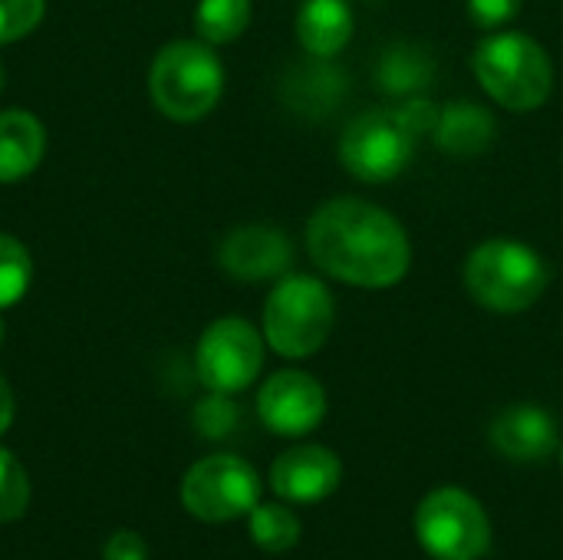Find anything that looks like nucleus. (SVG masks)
<instances>
[{"label":"nucleus","mask_w":563,"mask_h":560,"mask_svg":"<svg viewBox=\"0 0 563 560\" xmlns=\"http://www.w3.org/2000/svg\"><path fill=\"white\" fill-rule=\"evenodd\" d=\"M307 251L330 277L379 290L396 287L412 264L406 228L379 205L363 198H333L307 221Z\"/></svg>","instance_id":"f257e3e1"},{"label":"nucleus","mask_w":563,"mask_h":560,"mask_svg":"<svg viewBox=\"0 0 563 560\" xmlns=\"http://www.w3.org/2000/svg\"><path fill=\"white\" fill-rule=\"evenodd\" d=\"M475 76L485 92L515 112H531L548 102L554 66L548 50L518 30H495L475 46Z\"/></svg>","instance_id":"f03ea898"},{"label":"nucleus","mask_w":563,"mask_h":560,"mask_svg":"<svg viewBox=\"0 0 563 560\" xmlns=\"http://www.w3.org/2000/svg\"><path fill=\"white\" fill-rule=\"evenodd\" d=\"M548 281L551 271L544 257L515 238H492L465 261V287L472 300L495 314H521L534 307L548 290Z\"/></svg>","instance_id":"7ed1b4c3"},{"label":"nucleus","mask_w":563,"mask_h":560,"mask_svg":"<svg viewBox=\"0 0 563 560\" xmlns=\"http://www.w3.org/2000/svg\"><path fill=\"white\" fill-rule=\"evenodd\" d=\"M224 92V66L205 40H175L158 50L148 69L155 109L175 122L208 116Z\"/></svg>","instance_id":"20e7f679"},{"label":"nucleus","mask_w":563,"mask_h":560,"mask_svg":"<svg viewBox=\"0 0 563 560\" xmlns=\"http://www.w3.org/2000/svg\"><path fill=\"white\" fill-rule=\"evenodd\" d=\"M336 304L327 284L307 274L284 277L264 304V340L287 360L313 356L333 330Z\"/></svg>","instance_id":"39448f33"},{"label":"nucleus","mask_w":563,"mask_h":560,"mask_svg":"<svg viewBox=\"0 0 563 560\" xmlns=\"http://www.w3.org/2000/svg\"><path fill=\"white\" fill-rule=\"evenodd\" d=\"M416 538L432 560H478L492 548V521L468 492L435 488L416 508Z\"/></svg>","instance_id":"423d86ee"},{"label":"nucleus","mask_w":563,"mask_h":560,"mask_svg":"<svg viewBox=\"0 0 563 560\" xmlns=\"http://www.w3.org/2000/svg\"><path fill=\"white\" fill-rule=\"evenodd\" d=\"M412 149H416V132L399 112L369 109L346 125L340 139V162L353 178L379 185V182H393L409 165Z\"/></svg>","instance_id":"0eeeda50"},{"label":"nucleus","mask_w":563,"mask_h":560,"mask_svg":"<svg viewBox=\"0 0 563 560\" xmlns=\"http://www.w3.org/2000/svg\"><path fill=\"white\" fill-rule=\"evenodd\" d=\"M257 498L261 479L238 455H208L195 462L181 482L185 508L208 525H224L241 515H251Z\"/></svg>","instance_id":"6e6552de"},{"label":"nucleus","mask_w":563,"mask_h":560,"mask_svg":"<svg viewBox=\"0 0 563 560\" xmlns=\"http://www.w3.org/2000/svg\"><path fill=\"white\" fill-rule=\"evenodd\" d=\"M264 366V337L241 317H221L214 320L195 353L198 380L211 393H241L247 389Z\"/></svg>","instance_id":"1a4fd4ad"},{"label":"nucleus","mask_w":563,"mask_h":560,"mask_svg":"<svg viewBox=\"0 0 563 560\" xmlns=\"http://www.w3.org/2000/svg\"><path fill=\"white\" fill-rule=\"evenodd\" d=\"M257 413L277 436H307L327 416V389L310 373L280 370L261 386Z\"/></svg>","instance_id":"9d476101"},{"label":"nucleus","mask_w":563,"mask_h":560,"mask_svg":"<svg viewBox=\"0 0 563 560\" xmlns=\"http://www.w3.org/2000/svg\"><path fill=\"white\" fill-rule=\"evenodd\" d=\"M343 465L323 446H294L271 469V488L284 502L317 505L340 488Z\"/></svg>","instance_id":"9b49d317"},{"label":"nucleus","mask_w":563,"mask_h":560,"mask_svg":"<svg viewBox=\"0 0 563 560\" xmlns=\"http://www.w3.org/2000/svg\"><path fill=\"white\" fill-rule=\"evenodd\" d=\"M294 248L284 231L267 224H244L221 241L218 261L238 281H267L290 267Z\"/></svg>","instance_id":"f8f14e48"},{"label":"nucleus","mask_w":563,"mask_h":560,"mask_svg":"<svg viewBox=\"0 0 563 560\" xmlns=\"http://www.w3.org/2000/svg\"><path fill=\"white\" fill-rule=\"evenodd\" d=\"M492 446L515 462H541L558 449V426L541 406H511L492 422Z\"/></svg>","instance_id":"ddd939ff"},{"label":"nucleus","mask_w":563,"mask_h":560,"mask_svg":"<svg viewBox=\"0 0 563 560\" xmlns=\"http://www.w3.org/2000/svg\"><path fill=\"white\" fill-rule=\"evenodd\" d=\"M353 23L346 0H303L297 10V40L310 56L330 59L353 40Z\"/></svg>","instance_id":"4468645a"},{"label":"nucleus","mask_w":563,"mask_h":560,"mask_svg":"<svg viewBox=\"0 0 563 560\" xmlns=\"http://www.w3.org/2000/svg\"><path fill=\"white\" fill-rule=\"evenodd\" d=\"M46 152V132L43 122L33 112L7 109L0 112V182H20L26 178Z\"/></svg>","instance_id":"2eb2a0df"},{"label":"nucleus","mask_w":563,"mask_h":560,"mask_svg":"<svg viewBox=\"0 0 563 560\" xmlns=\"http://www.w3.org/2000/svg\"><path fill=\"white\" fill-rule=\"evenodd\" d=\"M495 135V119L492 112H485L475 102H452L439 112V125H435V142L449 152V155H478Z\"/></svg>","instance_id":"dca6fc26"},{"label":"nucleus","mask_w":563,"mask_h":560,"mask_svg":"<svg viewBox=\"0 0 563 560\" xmlns=\"http://www.w3.org/2000/svg\"><path fill=\"white\" fill-rule=\"evenodd\" d=\"M251 23V0H198L195 30L205 43H231Z\"/></svg>","instance_id":"f3484780"},{"label":"nucleus","mask_w":563,"mask_h":560,"mask_svg":"<svg viewBox=\"0 0 563 560\" xmlns=\"http://www.w3.org/2000/svg\"><path fill=\"white\" fill-rule=\"evenodd\" d=\"M251 538L261 551L284 554L300 541V521L284 505H254L251 508Z\"/></svg>","instance_id":"a211bd4d"},{"label":"nucleus","mask_w":563,"mask_h":560,"mask_svg":"<svg viewBox=\"0 0 563 560\" xmlns=\"http://www.w3.org/2000/svg\"><path fill=\"white\" fill-rule=\"evenodd\" d=\"M30 277L33 261L23 241H16L13 234H0V310L23 300V294L30 290Z\"/></svg>","instance_id":"6ab92c4d"},{"label":"nucleus","mask_w":563,"mask_h":560,"mask_svg":"<svg viewBox=\"0 0 563 560\" xmlns=\"http://www.w3.org/2000/svg\"><path fill=\"white\" fill-rule=\"evenodd\" d=\"M30 505V479L13 452L0 449V525L23 518Z\"/></svg>","instance_id":"aec40b11"},{"label":"nucleus","mask_w":563,"mask_h":560,"mask_svg":"<svg viewBox=\"0 0 563 560\" xmlns=\"http://www.w3.org/2000/svg\"><path fill=\"white\" fill-rule=\"evenodd\" d=\"M46 0H0V46L33 33L43 20Z\"/></svg>","instance_id":"412c9836"},{"label":"nucleus","mask_w":563,"mask_h":560,"mask_svg":"<svg viewBox=\"0 0 563 560\" xmlns=\"http://www.w3.org/2000/svg\"><path fill=\"white\" fill-rule=\"evenodd\" d=\"M234 422H238V409L224 399V393H214L211 399H205V403L195 409V426H198L208 439L228 436Z\"/></svg>","instance_id":"4be33fe9"},{"label":"nucleus","mask_w":563,"mask_h":560,"mask_svg":"<svg viewBox=\"0 0 563 560\" xmlns=\"http://www.w3.org/2000/svg\"><path fill=\"white\" fill-rule=\"evenodd\" d=\"M525 0H468V17L482 30H501L521 13Z\"/></svg>","instance_id":"5701e85b"},{"label":"nucleus","mask_w":563,"mask_h":560,"mask_svg":"<svg viewBox=\"0 0 563 560\" xmlns=\"http://www.w3.org/2000/svg\"><path fill=\"white\" fill-rule=\"evenodd\" d=\"M106 560H148V548L135 531H115L106 545Z\"/></svg>","instance_id":"b1692460"},{"label":"nucleus","mask_w":563,"mask_h":560,"mask_svg":"<svg viewBox=\"0 0 563 560\" xmlns=\"http://www.w3.org/2000/svg\"><path fill=\"white\" fill-rule=\"evenodd\" d=\"M399 116L409 122V129H412L416 135H422V132H429V129L435 132V125H439V109L429 106V102H409Z\"/></svg>","instance_id":"393cba45"},{"label":"nucleus","mask_w":563,"mask_h":560,"mask_svg":"<svg viewBox=\"0 0 563 560\" xmlns=\"http://www.w3.org/2000/svg\"><path fill=\"white\" fill-rule=\"evenodd\" d=\"M10 422H13V393H10L7 380L0 376V436L10 429Z\"/></svg>","instance_id":"a878e982"},{"label":"nucleus","mask_w":563,"mask_h":560,"mask_svg":"<svg viewBox=\"0 0 563 560\" xmlns=\"http://www.w3.org/2000/svg\"><path fill=\"white\" fill-rule=\"evenodd\" d=\"M0 89H3V63H0Z\"/></svg>","instance_id":"bb28decb"},{"label":"nucleus","mask_w":563,"mask_h":560,"mask_svg":"<svg viewBox=\"0 0 563 560\" xmlns=\"http://www.w3.org/2000/svg\"><path fill=\"white\" fill-rule=\"evenodd\" d=\"M0 343H3V320H0Z\"/></svg>","instance_id":"cd10ccee"},{"label":"nucleus","mask_w":563,"mask_h":560,"mask_svg":"<svg viewBox=\"0 0 563 560\" xmlns=\"http://www.w3.org/2000/svg\"><path fill=\"white\" fill-rule=\"evenodd\" d=\"M561 462H563V452H561Z\"/></svg>","instance_id":"c85d7f7f"}]
</instances>
